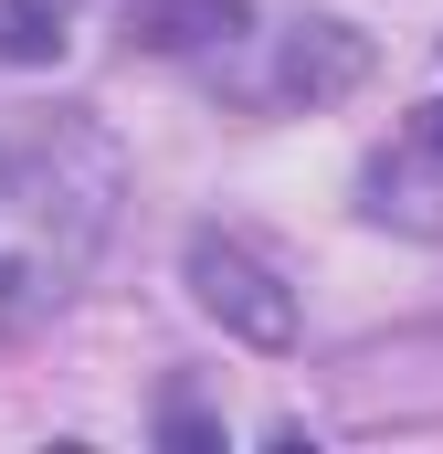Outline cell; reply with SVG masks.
<instances>
[{"label":"cell","instance_id":"6da1fadb","mask_svg":"<svg viewBox=\"0 0 443 454\" xmlns=\"http://www.w3.org/2000/svg\"><path fill=\"white\" fill-rule=\"evenodd\" d=\"M127 159L96 116H21L0 137V339L43 328L106 254Z\"/></svg>","mask_w":443,"mask_h":454},{"label":"cell","instance_id":"7a4b0ae2","mask_svg":"<svg viewBox=\"0 0 443 454\" xmlns=\"http://www.w3.org/2000/svg\"><path fill=\"white\" fill-rule=\"evenodd\" d=\"M180 275H190V296H201V317H222L243 348H296V286L243 243V232H190V254H180Z\"/></svg>","mask_w":443,"mask_h":454},{"label":"cell","instance_id":"3957f363","mask_svg":"<svg viewBox=\"0 0 443 454\" xmlns=\"http://www.w3.org/2000/svg\"><path fill=\"white\" fill-rule=\"evenodd\" d=\"M359 74H369V43L348 21H285L275 32V74H253V96L264 106H328Z\"/></svg>","mask_w":443,"mask_h":454},{"label":"cell","instance_id":"277c9868","mask_svg":"<svg viewBox=\"0 0 443 454\" xmlns=\"http://www.w3.org/2000/svg\"><path fill=\"white\" fill-rule=\"evenodd\" d=\"M243 0H127V43L137 53H232L243 43Z\"/></svg>","mask_w":443,"mask_h":454},{"label":"cell","instance_id":"5b68a950","mask_svg":"<svg viewBox=\"0 0 443 454\" xmlns=\"http://www.w3.org/2000/svg\"><path fill=\"white\" fill-rule=\"evenodd\" d=\"M359 201H369V223H401V232H443V169H423V159H369Z\"/></svg>","mask_w":443,"mask_h":454},{"label":"cell","instance_id":"8992f818","mask_svg":"<svg viewBox=\"0 0 443 454\" xmlns=\"http://www.w3.org/2000/svg\"><path fill=\"white\" fill-rule=\"evenodd\" d=\"M85 0H0V64H53Z\"/></svg>","mask_w":443,"mask_h":454},{"label":"cell","instance_id":"52a82bcc","mask_svg":"<svg viewBox=\"0 0 443 454\" xmlns=\"http://www.w3.org/2000/svg\"><path fill=\"white\" fill-rule=\"evenodd\" d=\"M159 434H169L180 454H222V423L201 412V402H190V391H169V412H159Z\"/></svg>","mask_w":443,"mask_h":454},{"label":"cell","instance_id":"ba28073f","mask_svg":"<svg viewBox=\"0 0 443 454\" xmlns=\"http://www.w3.org/2000/svg\"><path fill=\"white\" fill-rule=\"evenodd\" d=\"M412 148H423V159H443V96H433V106H412Z\"/></svg>","mask_w":443,"mask_h":454}]
</instances>
